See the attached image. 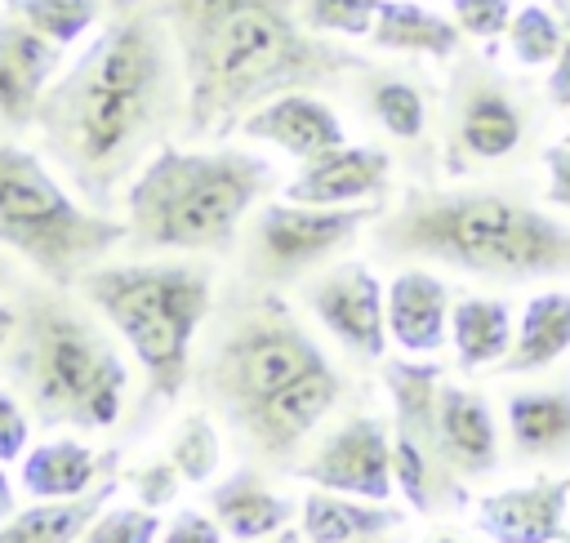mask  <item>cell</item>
<instances>
[{"label": "cell", "instance_id": "1", "mask_svg": "<svg viewBox=\"0 0 570 543\" xmlns=\"http://www.w3.org/2000/svg\"><path fill=\"white\" fill-rule=\"evenodd\" d=\"M183 116V62L160 4L111 0L107 22L40 98L31 129L71 191L107 214Z\"/></svg>", "mask_w": 570, "mask_h": 543}, {"label": "cell", "instance_id": "2", "mask_svg": "<svg viewBox=\"0 0 570 543\" xmlns=\"http://www.w3.org/2000/svg\"><path fill=\"white\" fill-rule=\"evenodd\" d=\"M183 62L187 138H223L276 93L334 85L370 62L321 40L298 0H156Z\"/></svg>", "mask_w": 570, "mask_h": 543}, {"label": "cell", "instance_id": "3", "mask_svg": "<svg viewBox=\"0 0 570 543\" xmlns=\"http://www.w3.org/2000/svg\"><path fill=\"white\" fill-rule=\"evenodd\" d=\"M374 254L521 285L570 276V223L499 187H410L396 209L379 214Z\"/></svg>", "mask_w": 570, "mask_h": 543}, {"label": "cell", "instance_id": "4", "mask_svg": "<svg viewBox=\"0 0 570 543\" xmlns=\"http://www.w3.org/2000/svg\"><path fill=\"white\" fill-rule=\"evenodd\" d=\"M58 289L62 285L22 289L0 369L36 427L107 432L116 427L129 387L120 347L98 316Z\"/></svg>", "mask_w": 570, "mask_h": 543}, {"label": "cell", "instance_id": "5", "mask_svg": "<svg viewBox=\"0 0 570 543\" xmlns=\"http://www.w3.org/2000/svg\"><path fill=\"white\" fill-rule=\"evenodd\" d=\"M272 187H276V169L263 156L236 147L191 151L165 142L125 187L129 245L223 254L236 245L240 223Z\"/></svg>", "mask_w": 570, "mask_h": 543}, {"label": "cell", "instance_id": "6", "mask_svg": "<svg viewBox=\"0 0 570 543\" xmlns=\"http://www.w3.org/2000/svg\"><path fill=\"white\" fill-rule=\"evenodd\" d=\"M76 294L125 338L147 374V401L165 405L187 383L191 338L209 316L214 276L200 263H98Z\"/></svg>", "mask_w": 570, "mask_h": 543}, {"label": "cell", "instance_id": "7", "mask_svg": "<svg viewBox=\"0 0 570 543\" xmlns=\"http://www.w3.org/2000/svg\"><path fill=\"white\" fill-rule=\"evenodd\" d=\"M125 240L129 227L67 191L45 156L0 138V249H13L49 285H76Z\"/></svg>", "mask_w": 570, "mask_h": 543}, {"label": "cell", "instance_id": "8", "mask_svg": "<svg viewBox=\"0 0 570 543\" xmlns=\"http://www.w3.org/2000/svg\"><path fill=\"white\" fill-rule=\"evenodd\" d=\"M321 365H330L321 343L263 285L258 294H240L227 303L218 338H209L200 387L218 405V414H227L245 432L272 396Z\"/></svg>", "mask_w": 570, "mask_h": 543}, {"label": "cell", "instance_id": "9", "mask_svg": "<svg viewBox=\"0 0 570 543\" xmlns=\"http://www.w3.org/2000/svg\"><path fill=\"white\" fill-rule=\"evenodd\" d=\"M383 383L392 396V467L396 490L405 494L410 512L432 516L441 507H463L468 485H459L441 454L436 432V396H441V365L436 361H387Z\"/></svg>", "mask_w": 570, "mask_h": 543}, {"label": "cell", "instance_id": "10", "mask_svg": "<svg viewBox=\"0 0 570 543\" xmlns=\"http://www.w3.org/2000/svg\"><path fill=\"white\" fill-rule=\"evenodd\" d=\"M534 107L525 85L503 76L490 53L459 58L445 85V165L463 174L468 165H490L512 156L530 134Z\"/></svg>", "mask_w": 570, "mask_h": 543}, {"label": "cell", "instance_id": "11", "mask_svg": "<svg viewBox=\"0 0 570 543\" xmlns=\"http://www.w3.org/2000/svg\"><path fill=\"white\" fill-rule=\"evenodd\" d=\"M374 218H379V205H298V200L263 205L249 218L245 276L267 289L285 285L321 267Z\"/></svg>", "mask_w": 570, "mask_h": 543}, {"label": "cell", "instance_id": "12", "mask_svg": "<svg viewBox=\"0 0 570 543\" xmlns=\"http://www.w3.org/2000/svg\"><path fill=\"white\" fill-rule=\"evenodd\" d=\"M298 476L312 481L316 490H334V494L387 503V498H392V485H396L392 432H387V423L374 418V414L347 418L343 427H334V432L298 463Z\"/></svg>", "mask_w": 570, "mask_h": 543}, {"label": "cell", "instance_id": "13", "mask_svg": "<svg viewBox=\"0 0 570 543\" xmlns=\"http://www.w3.org/2000/svg\"><path fill=\"white\" fill-rule=\"evenodd\" d=\"M307 312L356 356L383 361L387 352V289L365 263H338L303 285Z\"/></svg>", "mask_w": 570, "mask_h": 543}, {"label": "cell", "instance_id": "14", "mask_svg": "<svg viewBox=\"0 0 570 543\" xmlns=\"http://www.w3.org/2000/svg\"><path fill=\"white\" fill-rule=\"evenodd\" d=\"M62 45L40 36L18 13L0 9V129L18 134L36 125L40 98L62 71Z\"/></svg>", "mask_w": 570, "mask_h": 543}, {"label": "cell", "instance_id": "15", "mask_svg": "<svg viewBox=\"0 0 570 543\" xmlns=\"http://www.w3.org/2000/svg\"><path fill=\"white\" fill-rule=\"evenodd\" d=\"M240 134L258 138V142H272L294 160H316V156H325V151L347 142L343 120L312 89H289V93L267 98L263 107H254L240 120Z\"/></svg>", "mask_w": 570, "mask_h": 543}, {"label": "cell", "instance_id": "16", "mask_svg": "<svg viewBox=\"0 0 570 543\" xmlns=\"http://www.w3.org/2000/svg\"><path fill=\"white\" fill-rule=\"evenodd\" d=\"M436 432H441V454L445 467L459 485L490 481L499 472V427L490 414V401L472 387L441 383L436 396Z\"/></svg>", "mask_w": 570, "mask_h": 543}, {"label": "cell", "instance_id": "17", "mask_svg": "<svg viewBox=\"0 0 570 543\" xmlns=\"http://www.w3.org/2000/svg\"><path fill=\"white\" fill-rule=\"evenodd\" d=\"M566 503H570L566 476L494 490L476 503V530L490 543H557L566 534Z\"/></svg>", "mask_w": 570, "mask_h": 543}, {"label": "cell", "instance_id": "18", "mask_svg": "<svg viewBox=\"0 0 570 543\" xmlns=\"http://www.w3.org/2000/svg\"><path fill=\"white\" fill-rule=\"evenodd\" d=\"M392 156L383 147H334L316 160H303V169L285 182V200L298 205H365L387 187Z\"/></svg>", "mask_w": 570, "mask_h": 543}, {"label": "cell", "instance_id": "19", "mask_svg": "<svg viewBox=\"0 0 570 543\" xmlns=\"http://www.w3.org/2000/svg\"><path fill=\"white\" fill-rule=\"evenodd\" d=\"M338 396H343L338 369H334V365H321V369L303 374L298 383H289L281 396H272V401L254 414V423L245 427V436H249L263 454L285 458V454L334 409Z\"/></svg>", "mask_w": 570, "mask_h": 543}, {"label": "cell", "instance_id": "20", "mask_svg": "<svg viewBox=\"0 0 570 543\" xmlns=\"http://www.w3.org/2000/svg\"><path fill=\"white\" fill-rule=\"evenodd\" d=\"M512 454L525 463H570V374L548 387H521L503 401Z\"/></svg>", "mask_w": 570, "mask_h": 543}, {"label": "cell", "instance_id": "21", "mask_svg": "<svg viewBox=\"0 0 570 543\" xmlns=\"http://www.w3.org/2000/svg\"><path fill=\"white\" fill-rule=\"evenodd\" d=\"M450 285L423 267H405L387 285V334L396 347L428 356L445 347L450 329Z\"/></svg>", "mask_w": 570, "mask_h": 543}, {"label": "cell", "instance_id": "22", "mask_svg": "<svg viewBox=\"0 0 570 543\" xmlns=\"http://www.w3.org/2000/svg\"><path fill=\"white\" fill-rule=\"evenodd\" d=\"M205 498H209L214 521L223 525V534H232L236 543H263V539L281 534L289 525V516H294V498L289 494H276L249 467H240L227 481H218Z\"/></svg>", "mask_w": 570, "mask_h": 543}, {"label": "cell", "instance_id": "23", "mask_svg": "<svg viewBox=\"0 0 570 543\" xmlns=\"http://www.w3.org/2000/svg\"><path fill=\"white\" fill-rule=\"evenodd\" d=\"M116 485L120 481L107 472L94 490H85L76 498H49V503L36 498L31 507H22L9 521H0V543H80V534L107 507Z\"/></svg>", "mask_w": 570, "mask_h": 543}, {"label": "cell", "instance_id": "24", "mask_svg": "<svg viewBox=\"0 0 570 543\" xmlns=\"http://www.w3.org/2000/svg\"><path fill=\"white\" fill-rule=\"evenodd\" d=\"M107 467H111V454L102 463V454H94L85 441H71L67 436V441H45V445L27 450L18 481H22V490L31 498L49 503V498H76V494H85L94 481L107 476Z\"/></svg>", "mask_w": 570, "mask_h": 543}, {"label": "cell", "instance_id": "25", "mask_svg": "<svg viewBox=\"0 0 570 543\" xmlns=\"http://www.w3.org/2000/svg\"><path fill=\"white\" fill-rule=\"evenodd\" d=\"M370 40H374V49H387V53H423V58H459L463 53L459 22L445 13H432L428 4H410V0H379Z\"/></svg>", "mask_w": 570, "mask_h": 543}, {"label": "cell", "instance_id": "26", "mask_svg": "<svg viewBox=\"0 0 570 543\" xmlns=\"http://www.w3.org/2000/svg\"><path fill=\"white\" fill-rule=\"evenodd\" d=\"M566 352H570V294L548 289V294H534L525 303L521 325H517V343L494 369L499 374H539V369L557 365Z\"/></svg>", "mask_w": 570, "mask_h": 543}, {"label": "cell", "instance_id": "27", "mask_svg": "<svg viewBox=\"0 0 570 543\" xmlns=\"http://www.w3.org/2000/svg\"><path fill=\"white\" fill-rule=\"evenodd\" d=\"M450 338L463 374L490 369L512 352V307L503 298L463 294L450 307Z\"/></svg>", "mask_w": 570, "mask_h": 543}, {"label": "cell", "instance_id": "28", "mask_svg": "<svg viewBox=\"0 0 570 543\" xmlns=\"http://www.w3.org/2000/svg\"><path fill=\"white\" fill-rule=\"evenodd\" d=\"M405 516L387 503L370 498H338V494H307L303 498V539L307 543H365L383 539L401 525Z\"/></svg>", "mask_w": 570, "mask_h": 543}, {"label": "cell", "instance_id": "29", "mask_svg": "<svg viewBox=\"0 0 570 543\" xmlns=\"http://www.w3.org/2000/svg\"><path fill=\"white\" fill-rule=\"evenodd\" d=\"M365 107L401 142H419L428 134V93L414 80H405L401 71L365 67Z\"/></svg>", "mask_w": 570, "mask_h": 543}, {"label": "cell", "instance_id": "30", "mask_svg": "<svg viewBox=\"0 0 570 543\" xmlns=\"http://www.w3.org/2000/svg\"><path fill=\"white\" fill-rule=\"evenodd\" d=\"M111 0H4L9 13H18L22 22H31L40 36L58 40L62 49L80 45L107 13Z\"/></svg>", "mask_w": 570, "mask_h": 543}, {"label": "cell", "instance_id": "31", "mask_svg": "<svg viewBox=\"0 0 570 543\" xmlns=\"http://www.w3.org/2000/svg\"><path fill=\"white\" fill-rule=\"evenodd\" d=\"M566 45V22L557 13H548L543 4H525L512 13L508 22V49L521 67H543L561 53Z\"/></svg>", "mask_w": 570, "mask_h": 543}, {"label": "cell", "instance_id": "32", "mask_svg": "<svg viewBox=\"0 0 570 543\" xmlns=\"http://www.w3.org/2000/svg\"><path fill=\"white\" fill-rule=\"evenodd\" d=\"M169 458H174V467L183 472V481L205 485V481L218 472V463H223V458H218V432H214V423H209L205 414L183 418V427L174 432Z\"/></svg>", "mask_w": 570, "mask_h": 543}, {"label": "cell", "instance_id": "33", "mask_svg": "<svg viewBox=\"0 0 570 543\" xmlns=\"http://www.w3.org/2000/svg\"><path fill=\"white\" fill-rule=\"evenodd\" d=\"M298 13L321 36H370L379 0H298Z\"/></svg>", "mask_w": 570, "mask_h": 543}, {"label": "cell", "instance_id": "34", "mask_svg": "<svg viewBox=\"0 0 570 543\" xmlns=\"http://www.w3.org/2000/svg\"><path fill=\"white\" fill-rule=\"evenodd\" d=\"M160 530L165 525L156 507H102L80 534V543H160Z\"/></svg>", "mask_w": 570, "mask_h": 543}, {"label": "cell", "instance_id": "35", "mask_svg": "<svg viewBox=\"0 0 570 543\" xmlns=\"http://www.w3.org/2000/svg\"><path fill=\"white\" fill-rule=\"evenodd\" d=\"M450 13L463 36L472 40H494L512 22V0H450Z\"/></svg>", "mask_w": 570, "mask_h": 543}, {"label": "cell", "instance_id": "36", "mask_svg": "<svg viewBox=\"0 0 570 543\" xmlns=\"http://www.w3.org/2000/svg\"><path fill=\"white\" fill-rule=\"evenodd\" d=\"M31 441V414L13 392H0V463H22Z\"/></svg>", "mask_w": 570, "mask_h": 543}, {"label": "cell", "instance_id": "37", "mask_svg": "<svg viewBox=\"0 0 570 543\" xmlns=\"http://www.w3.org/2000/svg\"><path fill=\"white\" fill-rule=\"evenodd\" d=\"M178 476H183V472L174 467V458H156V463H147V467L134 476L142 507H160V503H169V498L178 494Z\"/></svg>", "mask_w": 570, "mask_h": 543}, {"label": "cell", "instance_id": "38", "mask_svg": "<svg viewBox=\"0 0 570 543\" xmlns=\"http://www.w3.org/2000/svg\"><path fill=\"white\" fill-rule=\"evenodd\" d=\"M160 543H223V525L196 507H183L165 530H160Z\"/></svg>", "mask_w": 570, "mask_h": 543}, {"label": "cell", "instance_id": "39", "mask_svg": "<svg viewBox=\"0 0 570 543\" xmlns=\"http://www.w3.org/2000/svg\"><path fill=\"white\" fill-rule=\"evenodd\" d=\"M543 169H548V200L557 209H570V138L543 147Z\"/></svg>", "mask_w": 570, "mask_h": 543}, {"label": "cell", "instance_id": "40", "mask_svg": "<svg viewBox=\"0 0 570 543\" xmlns=\"http://www.w3.org/2000/svg\"><path fill=\"white\" fill-rule=\"evenodd\" d=\"M548 102L552 107H570V36L561 45V53L552 58V71H548Z\"/></svg>", "mask_w": 570, "mask_h": 543}, {"label": "cell", "instance_id": "41", "mask_svg": "<svg viewBox=\"0 0 570 543\" xmlns=\"http://www.w3.org/2000/svg\"><path fill=\"white\" fill-rule=\"evenodd\" d=\"M18 512V498H13V485H9V476H4V463H0V521H9Z\"/></svg>", "mask_w": 570, "mask_h": 543}, {"label": "cell", "instance_id": "42", "mask_svg": "<svg viewBox=\"0 0 570 543\" xmlns=\"http://www.w3.org/2000/svg\"><path fill=\"white\" fill-rule=\"evenodd\" d=\"M13 303H0V356H4V343H9V329H13Z\"/></svg>", "mask_w": 570, "mask_h": 543}, {"label": "cell", "instance_id": "43", "mask_svg": "<svg viewBox=\"0 0 570 543\" xmlns=\"http://www.w3.org/2000/svg\"><path fill=\"white\" fill-rule=\"evenodd\" d=\"M552 9H557V18L570 27V0H552Z\"/></svg>", "mask_w": 570, "mask_h": 543}, {"label": "cell", "instance_id": "44", "mask_svg": "<svg viewBox=\"0 0 570 543\" xmlns=\"http://www.w3.org/2000/svg\"><path fill=\"white\" fill-rule=\"evenodd\" d=\"M428 543H463V539H459V534H450V530H436Z\"/></svg>", "mask_w": 570, "mask_h": 543}, {"label": "cell", "instance_id": "45", "mask_svg": "<svg viewBox=\"0 0 570 543\" xmlns=\"http://www.w3.org/2000/svg\"><path fill=\"white\" fill-rule=\"evenodd\" d=\"M263 543H307L303 534H272V539H263Z\"/></svg>", "mask_w": 570, "mask_h": 543}, {"label": "cell", "instance_id": "46", "mask_svg": "<svg viewBox=\"0 0 570 543\" xmlns=\"http://www.w3.org/2000/svg\"><path fill=\"white\" fill-rule=\"evenodd\" d=\"M13 280V263L9 258H0V285H9Z\"/></svg>", "mask_w": 570, "mask_h": 543}, {"label": "cell", "instance_id": "47", "mask_svg": "<svg viewBox=\"0 0 570 543\" xmlns=\"http://www.w3.org/2000/svg\"><path fill=\"white\" fill-rule=\"evenodd\" d=\"M557 543H570V530H566V534H561V539H557Z\"/></svg>", "mask_w": 570, "mask_h": 543}, {"label": "cell", "instance_id": "48", "mask_svg": "<svg viewBox=\"0 0 570 543\" xmlns=\"http://www.w3.org/2000/svg\"><path fill=\"white\" fill-rule=\"evenodd\" d=\"M365 543H379V539H365Z\"/></svg>", "mask_w": 570, "mask_h": 543}, {"label": "cell", "instance_id": "49", "mask_svg": "<svg viewBox=\"0 0 570 543\" xmlns=\"http://www.w3.org/2000/svg\"><path fill=\"white\" fill-rule=\"evenodd\" d=\"M566 138H570V134H566Z\"/></svg>", "mask_w": 570, "mask_h": 543}]
</instances>
